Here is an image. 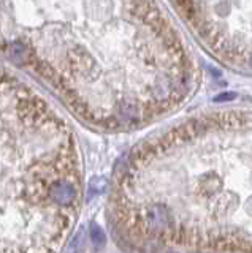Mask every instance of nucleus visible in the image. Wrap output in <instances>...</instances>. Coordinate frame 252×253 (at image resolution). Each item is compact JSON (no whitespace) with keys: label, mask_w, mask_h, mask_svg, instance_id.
Returning <instances> with one entry per match:
<instances>
[{"label":"nucleus","mask_w":252,"mask_h":253,"mask_svg":"<svg viewBox=\"0 0 252 253\" xmlns=\"http://www.w3.org/2000/svg\"><path fill=\"white\" fill-rule=\"evenodd\" d=\"M0 55L100 130L146 125L194 83L157 0H0Z\"/></svg>","instance_id":"f257e3e1"},{"label":"nucleus","mask_w":252,"mask_h":253,"mask_svg":"<svg viewBox=\"0 0 252 253\" xmlns=\"http://www.w3.org/2000/svg\"><path fill=\"white\" fill-rule=\"evenodd\" d=\"M81 198L72 125L24 79L0 68V253H60Z\"/></svg>","instance_id":"f03ea898"},{"label":"nucleus","mask_w":252,"mask_h":253,"mask_svg":"<svg viewBox=\"0 0 252 253\" xmlns=\"http://www.w3.org/2000/svg\"><path fill=\"white\" fill-rule=\"evenodd\" d=\"M189 26L232 67L252 71V0H173Z\"/></svg>","instance_id":"7ed1b4c3"}]
</instances>
